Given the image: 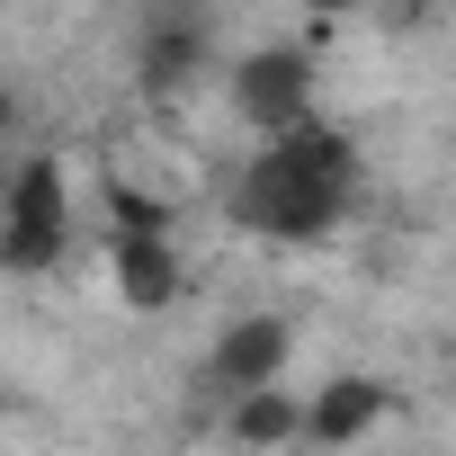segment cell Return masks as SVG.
<instances>
[{"label": "cell", "instance_id": "cell-1", "mask_svg": "<svg viewBox=\"0 0 456 456\" xmlns=\"http://www.w3.org/2000/svg\"><path fill=\"white\" fill-rule=\"evenodd\" d=\"M358 188H367L358 143L331 117H305L296 134H269L242 161V179H233L224 206H233V224L260 233V242H331L349 224V206H358Z\"/></svg>", "mask_w": 456, "mask_h": 456}, {"label": "cell", "instance_id": "cell-2", "mask_svg": "<svg viewBox=\"0 0 456 456\" xmlns=\"http://www.w3.org/2000/svg\"><path fill=\"white\" fill-rule=\"evenodd\" d=\"M72 251V170L54 152H19L0 179V269L37 278Z\"/></svg>", "mask_w": 456, "mask_h": 456}, {"label": "cell", "instance_id": "cell-3", "mask_svg": "<svg viewBox=\"0 0 456 456\" xmlns=\"http://www.w3.org/2000/svg\"><path fill=\"white\" fill-rule=\"evenodd\" d=\"M314 90H322V54L314 45H251V54L224 63V117H242L260 143L296 134L305 117H322Z\"/></svg>", "mask_w": 456, "mask_h": 456}, {"label": "cell", "instance_id": "cell-4", "mask_svg": "<svg viewBox=\"0 0 456 456\" xmlns=\"http://www.w3.org/2000/svg\"><path fill=\"white\" fill-rule=\"evenodd\" d=\"M287 358H296V331L278 314H242V322H224L215 349H206V394L215 403L269 394V385H287Z\"/></svg>", "mask_w": 456, "mask_h": 456}, {"label": "cell", "instance_id": "cell-5", "mask_svg": "<svg viewBox=\"0 0 456 456\" xmlns=\"http://www.w3.org/2000/svg\"><path fill=\"white\" fill-rule=\"evenodd\" d=\"M108 287L126 314H170L188 296V269H179V242L170 233H117L108 242Z\"/></svg>", "mask_w": 456, "mask_h": 456}, {"label": "cell", "instance_id": "cell-6", "mask_svg": "<svg viewBox=\"0 0 456 456\" xmlns=\"http://www.w3.org/2000/svg\"><path fill=\"white\" fill-rule=\"evenodd\" d=\"M385 411H394L385 376H331V385L305 394V447H349V438H367Z\"/></svg>", "mask_w": 456, "mask_h": 456}, {"label": "cell", "instance_id": "cell-7", "mask_svg": "<svg viewBox=\"0 0 456 456\" xmlns=\"http://www.w3.org/2000/svg\"><path fill=\"white\" fill-rule=\"evenodd\" d=\"M224 438L233 447H296L305 438V394H287V385H269V394H242V403H224Z\"/></svg>", "mask_w": 456, "mask_h": 456}, {"label": "cell", "instance_id": "cell-8", "mask_svg": "<svg viewBox=\"0 0 456 456\" xmlns=\"http://www.w3.org/2000/svg\"><path fill=\"white\" fill-rule=\"evenodd\" d=\"M296 10H314V28H340V19L358 10V0H296Z\"/></svg>", "mask_w": 456, "mask_h": 456}, {"label": "cell", "instance_id": "cell-9", "mask_svg": "<svg viewBox=\"0 0 456 456\" xmlns=\"http://www.w3.org/2000/svg\"><path fill=\"white\" fill-rule=\"evenodd\" d=\"M0 179H10V152H0Z\"/></svg>", "mask_w": 456, "mask_h": 456}, {"label": "cell", "instance_id": "cell-10", "mask_svg": "<svg viewBox=\"0 0 456 456\" xmlns=\"http://www.w3.org/2000/svg\"><path fill=\"white\" fill-rule=\"evenodd\" d=\"M411 10H429V0H411Z\"/></svg>", "mask_w": 456, "mask_h": 456}]
</instances>
